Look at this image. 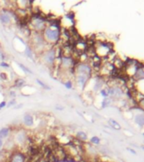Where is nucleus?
I'll use <instances>...</instances> for the list:
<instances>
[{"label":"nucleus","instance_id":"obj_1","mask_svg":"<svg viewBox=\"0 0 144 162\" xmlns=\"http://www.w3.org/2000/svg\"><path fill=\"white\" fill-rule=\"evenodd\" d=\"M42 35L47 44L53 46L61 38V31L59 25H57L55 23L52 24L51 25H47V27L43 30Z\"/></svg>","mask_w":144,"mask_h":162},{"label":"nucleus","instance_id":"obj_2","mask_svg":"<svg viewBox=\"0 0 144 162\" xmlns=\"http://www.w3.org/2000/svg\"><path fill=\"white\" fill-rule=\"evenodd\" d=\"M30 46L32 48L33 52L38 53L39 55L46 49H48V44H47V42H45L42 33L36 31H32L30 35Z\"/></svg>","mask_w":144,"mask_h":162},{"label":"nucleus","instance_id":"obj_3","mask_svg":"<svg viewBox=\"0 0 144 162\" xmlns=\"http://www.w3.org/2000/svg\"><path fill=\"white\" fill-rule=\"evenodd\" d=\"M39 56L42 63L44 65L48 66V68H52L55 65V63L58 60L57 49L52 46L50 48L46 49Z\"/></svg>","mask_w":144,"mask_h":162},{"label":"nucleus","instance_id":"obj_4","mask_svg":"<svg viewBox=\"0 0 144 162\" xmlns=\"http://www.w3.org/2000/svg\"><path fill=\"white\" fill-rule=\"evenodd\" d=\"M30 24L33 31H36V32L42 33L43 30L47 27L46 19L37 14H35L31 17V19L30 20Z\"/></svg>","mask_w":144,"mask_h":162},{"label":"nucleus","instance_id":"obj_5","mask_svg":"<svg viewBox=\"0 0 144 162\" xmlns=\"http://www.w3.org/2000/svg\"><path fill=\"white\" fill-rule=\"evenodd\" d=\"M92 73H93V68L86 62H79L75 66V74H83L88 77H91Z\"/></svg>","mask_w":144,"mask_h":162},{"label":"nucleus","instance_id":"obj_6","mask_svg":"<svg viewBox=\"0 0 144 162\" xmlns=\"http://www.w3.org/2000/svg\"><path fill=\"white\" fill-rule=\"evenodd\" d=\"M74 79H75L76 85L78 87H80V89H83L87 84V81L89 80L90 77H88L86 75H83V74H75Z\"/></svg>","mask_w":144,"mask_h":162},{"label":"nucleus","instance_id":"obj_7","mask_svg":"<svg viewBox=\"0 0 144 162\" xmlns=\"http://www.w3.org/2000/svg\"><path fill=\"white\" fill-rule=\"evenodd\" d=\"M14 15L10 14V11L9 10H4L0 12V22L4 25H9L12 21V17Z\"/></svg>","mask_w":144,"mask_h":162},{"label":"nucleus","instance_id":"obj_8","mask_svg":"<svg viewBox=\"0 0 144 162\" xmlns=\"http://www.w3.org/2000/svg\"><path fill=\"white\" fill-rule=\"evenodd\" d=\"M27 140V135L25 131L21 130L14 135V144L16 143L17 144H24Z\"/></svg>","mask_w":144,"mask_h":162},{"label":"nucleus","instance_id":"obj_9","mask_svg":"<svg viewBox=\"0 0 144 162\" xmlns=\"http://www.w3.org/2000/svg\"><path fill=\"white\" fill-rule=\"evenodd\" d=\"M9 162H26V157L21 152H16L11 155Z\"/></svg>","mask_w":144,"mask_h":162},{"label":"nucleus","instance_id":"obj_10","mask_svg":"<svg viewBox=\"0 0 144 162\" xmlns=\"http://www.w3.org/2000/svg\"><path fill=\"white\" fill-rule=\"evenodd\" d=\"M23 123L27 127H31L34 125V118L31 114H25L23 117Z\"/></svg>","mask_w":144,"mask_h":162},{"label":"nucleus","instance_id":"obj_11","mask_svg":"<svg viewBox=\"0 0 144 162\" xmlns=\"http://www.w3.org/2000/svg\"><path fill=\"white\" fill-rule=\"evenodd\" d=\"M10 132H11V129L9 127H3L0 129V139H4L8 138L10 134Z\"/></svg>","mask_w":144,"mask_h":162},{"label":"nucleus","instance_id":"obj_12","mask_svg":"<svg viewBox=\"0 0 144 162\" xmlns=\"http://www.w3.org/2000/svg\"><path fill=\"white\" fill-rule=\"evenodd\" d=\"M76 137L77 139L81 140V141H82V142H85V141L87 140V135H86V133H85V132H83V131H79V132H77Z\"/></svg>","mask_w":144,"mask_h":162},{"label":"nucleus","instance_id":"obj_13","mask_svg":"<svg viewBox=\"0 0 144 162\" xmlns=\"http://www.w3.org/2000/svg\"><path fill=\"white\" fill-rule=\"evenodd\" d=\"M135 122L136 123L138 124L141 127H143L144 126V115H142V114H138L135 117Z\"/></svg>","mask_w":144,"mask_h":162},{"label":"nucleus","instance_id":"obj_14","mask_svg":"<svg viewBox=\"0 0 144 162\" xmlns=\"http://www.w3.org/2000/svg\"><path fill=\"white\" fill-rule=\"evenodd\" d=\"M25 84H26V81L21 78H19V79L14 80V86L17 87V88H21L25 85Z\"/></svg>","mask_w":144,"mask_h":162},{"label":"nucleus","instance_id":"obj_15","mask_svg":"<svg viewBox=\"0 0 144 162\" xmlns=\"http://www.w3.org/2000/svg\"><path fill=\"white\" fill-rule=\"evenodd\" d=\"M25 54L26 55V57H28L30 58H33V50L31 46H26L25 49Z\"/></svg>","mask_w":144,"mask_h":162},{"label":"nucleus","instance_id":"obj_16","mask_svg":"<svg viewBox=\"0 0 144 162\" xmlns=\"http://www.w3.org/2000/svg\"><path fill=\"white\" fill-rule=\"evenodd\" d=\"M109 124L112 126L115 129H116V130H120V129L121 128L120 125L115 120H114V119H110V120H109Z\"/></svg>","mask_w":144,"mask_h":162},{"label":"nucleus","instance_id":"obj_17","mask_svg":"<svg viewBox=\"0 0 144 162\" xmlns=\"http://www.w3.org/2000/svg\"><path fill=\"white\" fill-rule=\"evenodd\" d=\"M17 64H18V65H19V67H20V68H21L22 71H24V72H25L26 74H32V71H31V70L30 68H28L27 67L25 66L24 64H22V63H18Z\"/></svg>","mask_w":144,"mask_h":162},{"label":"nucleus","instance_id":"obj_18","mask_svg":"<svg viewBox=\"0 0 144 162\" xmlns=\"http://www.w3.org/2000/svg\"><path fill=\"white\" fill-rule=\"evenodd\" d=\"M36 83L41 86V87H43V89H50V87L48 85H46L44 82H43L42 80H38V79H36Z\"/></svg>","mask_w":144,"mask_h":162},{"label":"nucleus","instance_id":"obj_19","mask_svg":"<svg viewBox=\"0 0 144 162\" xmlns=\"http://www.w3.org/2000/svg\"><path fill=\"white\" fill-rule=\"evenodd\" d=\"M90 142H91V144H99V143H100V139H99L98 137H97V136H93V137L91 138Z\"/></svg>","mask_w":144,"mask_h":162},{"label":"nucleus","instance_id":"obj_20","mask_svg":"<svg viewBox=\"0 0 144 162\" xmlns=\"http://www.w3.org/2000/svg\"><path fill=\"white\" fill-rule=\"evenodd\" d=\"M64 85H65L66 89H72L73 88V82L71 80H68L67 81L64 82Z\"/></svg>","mask_w":144,"mask_h":162},{"label":"nucleus","instance_id":"obj_21","mask_svg":"<svg viewBox=\"0 0 144 162\" xmlns=\"http://www.w3.org/2000/svg\"><path fill=\"white\" fill-rule=\"evenodd\" d=\"M16 105V100L15 99H12L9 103L7 104L8 107H10V106H15Z\"/></svg>","mask_w":144,"mask_h":162},{"label":"nucleus","instance_id":"obj_22","mask_svg":"<svg viewBox=\"0 0 144 162\" xmlns=\"http://www.w3.org/2000/svg\"><path fill=\"white\" fill-rule=\"evenodd\" d=\"M0 79H1L2 80H7V79H8L7 74H5V73H4V72L0 73Z\"/></svg>","mask_w":144,"mask_h":162},{"label":"nucleus","instance_id":"obj_23","mask_svg":"<svg viewBox=\"0 0 144 162\" xmlns=\"http://www.w3.org/2000/svg\"><path fill=\"white\" fill-rule=\"evenodd\" d=\"M5 106H7V102L5 101H3L2 102H0V110L4 108Z\"/></svg>","mask_w":144,"mask_h":162},{"label":"nucleus","instance_id":"obj_24","mask_svg":"<svg viewBox=\"0 0 144 162\" xmlns=\"http://www.w3.org/2000/svg\"><path fill=\"white\" fill-rule=\"evenodd\" d=\"M0 66L2 67V68H9V64L8 63H6L5 62H4V61H2V63H0Z\"/></svg>","mask_w":144,"mask_h":162},{"label":"nucleus","instance_id":"obj_25","mask_svg":"<svg viewBox=\"0 0 144 162\" xmlns=\"http://www.w3.org/2000/svg\"><path fill=\"white\" fill-rule=\"evenodd\" d=\"M9 96H11V97H13V98H14V97L16 96V92H15L14 90H10V91H9Z\"/></svg>","mask_w":144,"mask_h":162},{"label":"nucleus","instance_id":"obj_26","mask_svg":"<svg viewBox=\"0 0 144 162\" xmlns=\"http://www.w3.org/2000/svg\"><path fill=\"white\" fill-rule=\"evenodd\" d=\"M139 102H140V107H141L142 109H143L144 110V98H143V99H142V100H141Z\"/></svg>","mask_w":144,"mask_h":162},{"label":"nucleus","instance_id":"obj_27","mask_svg":"<svg viewBox=\"0 0 144 162\" xmlns=\"http://www.w3.org/2000/svg\"><path fill=\"white\" fill-rule=\"evenodd\" d=\"M4 145V140L0 139V150H1V149H3Z\"/></svg>","mask_w":144,"mask_h":162},{"label":"nucleus","instance_id":"obj_28","mask_svg":"<svg viewBox=\"0 0 144 162\" xmlns=\"http://www.w3.org/2000/svg\"><path fill=\"white\" fill-rule=\"evenodd\" d=\"M2 161V157H1V155H0V162Z\"/></svg>","mask_w":144,"mask_h":162}]
</instances>
